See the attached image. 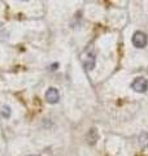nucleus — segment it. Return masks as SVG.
Wrapping results in <instances>:
<instances>
[{
	"instance_id": "nucleus-1",
	"label": "nucleus",
	"mask_w": 148,
	"mask_h": 156,
	"mask_svg": "<svg viewBox=\"0 0 148 156\" xmlns=\"http://www.w3.org/2000/svg\"><path fill=\"white\" fill-rule=\"evenodd\" d=\"M131 89L136 91V92H146L148 90V81L146 78H142V77H138L132 81L131 83Z\"/></svg>"
},
{
	"instance_id": "nucleus-7",
	"label": "nucleus",
	"mask_w": 148,
	"mask_h": 156,
	"mask_svg": "<svg viewBox=\"0 0 148 156\" xmlns=\"http://www.w3.org/2000/svg\"><path fill=\"white\" fill-rule=\"evenodd\" d=\"M0 113H2L3 117H5V119H9V117H11V115H12V111H11V108H9L8 105H3L2 109H0Z\"/></svg>"
},
{
	"instance_id": "nucleus-6",
	"label": "nucleus",
	"mask_w": 148,
	"mask_h": 156,
	"mask_svg": "<svg viewBox=\"0 0 148 156\" xmlns=\"http://www.w3.org/2000/svg\"><path fill=\"white\" fill-rule=\"evenodd\" d=\"M139 144L140 147H148V133H142L139 135Z\"/></svg>"
},
{
	"instance_id": "nucleus-3",
	"label": "nucleus",
	"mask_w": 148,
	"mask_h": 156,
	"mask_svg": "<svg viewBox=\"0 0 148 156\" xmlns=\"http://www.w3.org/2000/svg\"><path fill=\"white\" fill-rule=\"evenodd\" d=\"M58 99H60V94H58V91L55 89V87H51V89H48L46 91V100L48 103L55 104L58 101Z\"/></svg>"
},
{
	"instance_id": "nucleus-2",
	"label": "nucleus",
	"mask_w": 148,
	"mask_h": 156,
	"mask_svg": "<svg viewBox=\"0 0 148 156\" xmlns=\"http://www.w3.org/2000/svg\"><path fill=\"white\" fill-rule=\"evenodd\" d=\"M131 41H132V44L136 48H143L147 46V35L143 31H135Z\"/></svg>"
},
{
	"instance_id": "nucleus-5",
	"label": "nucleus",
	"mask_w": 148,
	"mask_h": 156,
	"mask_svg": "<svg viewBox=\"0 0 148 156\" xmlns=\"http://www.w3.org/2000/svg\"><path fill=\"white\" fill-rule=\"evenodd\" d=\"M87 140L90 144H95V142L97 140V130L95 128H92L87 134Z\"/></svg>"
},
{
	"instance_id": "nucleus-4",
	"label": "nucleus",
	"mask_w": 148,
	"mask_h": 156,
	"mask_svg": "<svg viewBox=\"0 0 148 156\" xmlns=\"http://www.w3.org/2000/svg\"><path fill=\"white\" fill-rule=\"evenodd\" d=\"M82 61H83V65H85L86 69H92L95 66V56L92 53H87L82 57Z\"/></svg>"
},
{
	"instance_id": "nucleus-8",
	"label": "nucleus",
	"mask_w": 148,
	"mask_h": 156,
	"mask_svg": "<svg viewBox=\"0 0 148 156\" xmlns=\"http://www.w3.org/2000/svg\"><path fill=\"white\" fill-rule=\"evenodd\" d=\"M29 156H35V155H29Z\"/></svg>"
}]
</instances>
